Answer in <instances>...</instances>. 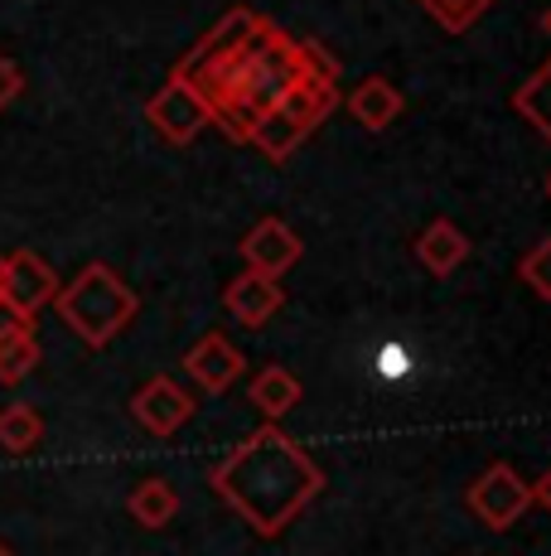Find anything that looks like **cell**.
<instances>
[{
	"label": "cell",
	"mask_w": 551,
	"mask_h": 556,
	"mask_svg": "<svg viewBox=\"0 0 551 556\" xmlns=\"http://www.w3.org/2000/svg\"><path fill=\"white\" fill-rule=\"evenodd\" d=\"M175 73L204 92L214 122L232 141H247V126L281 102V92L300 78V63L291 35H281L257 10L238 5L175 63Z\"/></svg>",
	"instance_id": "cell-1"
},
{
	"label": "cell",
	"mask_w": 551,
	"mask_h": 556,
	"mask_svg": "<svg viewBox=\"0 0 551 556\" xmlns=\"http://www.w3.org/2000/svg\"><path fill=\"white\" fill-rule=\"evenodd\" d=\"M208 484L242 522H252L257 538H281L324 489V469L291 435H281V426H261L252 441L208 469Z\"/></svg>",
	"instance_id": "cell-2"
},
{
	"label": "cell",
	"mask_w": 551,
	"mask_h": 556,
	"mask_svg": "<svg viewBox=\"0 0 551 556\" xmlns=\"http://www.w3.org/2000/svg\"><path fill=\"white\" fill-rule=\"evenodd\" d=\"M59 305V319L82 339L88 349H107L116 334L136 319V291L112 271L107 262H88L68 286H59L54 295Z\"/></svg>",
	"instance_id": "cell-3"
},
{
	"label": "cell",
	"mask_w": 551,
	"mask_h": 556,
	"mask_svg": "<svg viewBox=\"0 0 551 556\" xmlns=\"http://www.w3.org/2000/svg\"><path fill=\"white\" fill-rule=\"evenodd\" d=\"M145 116H151V126L165 136V141L189 146L208 122H214V106L204 102V92H198L194 83H184L179 73H169L165 88L145 102Z\"/></svg>",
	"instance_id": "cell-4"
},
{
	"label": "cell",
	"mask_w": 551,
	"mask_h": 556,
	"mask_svg": "<svg viewBox=\"0 0 551 556\" xmlns=\"http://www.w3.org/2000/svg\"><path fill=\"white\" fill-rule=\"evenodd\" d=\"M470 508H474V518H484V528L503 532L533 508V484L517 479L513 465H489L470 484Z\"/></svg>",
	"instance_id": "cell-5"
},
{
	"label": "cell",
	"mask_w": 551,
	"mask_h": 556,
	"mask_svg": "<svg viewBox=\"0 0 551 556\" xmlns=\"http://www.w3.org/2000/svg\"><path fill=\"white\" fill-rule=\"evenodd\" d=\"M238 252H242V262H247V271L281 281V276L305 256V242L295 238V228L285 218H261L257 228L238 242Z\"/></svg>",
	"instance_id": "cell-6"
},
{
	"label": "cell",
	"mask_w": 551,
	"mask_h": 556,
	"mask_svg": "<svg viewBox=\"0 0 551 556\" xmlns=\"http://www.w3.org/2000/svg\"><path fill=\"white\" fill-rule=\"evenodd\" d=\"M59 295V271L44 262L39 252H10L5 256V286H0V301H10L15 309H25L29 319L44 305H54Z\"/></svg>",
	"instance_id": "cell-7"
},
{
	"label": "cell",
	"mask_w": 551,
	"mask_h": 556,
	"mask_svg": "<svg viewBox=\"0 0 551 556\" xmlns=\"http://www.w3.org/2000/svg\"><path fill=\"white\" fill-rule=\"evenodd\" d=\"M131 416L145 426L151 435H175L184 431L189 421H194V397H189L184 388H179L175 378H151L141 392L131 397Z\"/></svg>",
	"instance_id": "cell-8"
},
{
	"label": "cell",
	"mask_w": 551,
	"mask_h": 556,
	"mask_svg": "<svg viewBox=\"0 0 551 556\" xmlns=\"http://www.w3.org/2000/svg\"><path fill=\"white\" fill-rule=\"evenodd\" d=\"M281 305H285L281 281H271V276H257V271L232 276L228 291H222V309H228V315L238 319L242 329H261Z\"/></svg>",
	"instance_id": "cell-9"
},
{
	"label": "cell",
	"mask_w": 551,
	"mask_h": 556,
	"mask_svg": "<svg viewBox=\"0 0 551 556\" xmlns=\"http://www.w3.org/2000/svg\"><path fill=\"white\" fill-rule=\"evenodd\" d=\"M184 368H189V378H194L204 392H228L232 382L242 378V354L232 349L228 334H218V329H214V334H204L194 349H189Z\"/></svg>",
	"instance_id": "cell-10"
},
{
	"label": "cell",
	"mask_w": 551,
	"mask_h": 556,
	"mask_svg": "<svg viewBox=\"0 0 551 556\" xmlns=\"http://www.w3.org/2000/svg\"><path fill=\"white\" fill-rule=\"evenodd\" d=\"M417 256H421V266H426L431 276H450V271H460L464 256H470V238H464L460 223L436 218L417 238Z\"/></svg>",
	"instance_id": "cell-11"
},
{
	"label": "cell",
	"mask_w": 551,
	"mask_h": 556,
	"mask_svg": "<svg viewBox=\"0 0 551 556\" xmlns=\"http://www.w3.org/2000/svg\"><path fill=\"white\" fill-rule=\"evenodd\" d=\"M276 106H281V112L291 116L305 136H310L315 126H320L324 116L338 106V88H334V83H320V78H295L291 88L281 92V102H276Z\"/></svg>",
	"instance_id": "cell-12"
},
{
	"label": "cell",
	"mask_w": 551,
	"mask_h": 556,
	"mask_svg": "<svg viewBox=\"0 0 551 556\" xmlns=\"http://www.w3.org/2000/svg\"><path fill=\"white\" fill-rule=\"evenodd\" d=\"M344 106L354 112L358 126H368V131H387V126L401 116V92L392 88L387 78H363L354 92H348Z\"/></svg>",
	"instance_id": "cell-13"
},
{
	"label": "cell",
	"mask_w": 551,
	"mask_h": 556,
	"mask_svg": "<svg viewBox=\"0 0 551 556\" xmlns=\"http://www.w3.org/2000/svg\"><path fill=\"white\" fill-rule=\"evenodd\" d=\"M247 141L257 146V151L267 155V160H276V165H281V160L295 155V146L305 141V131L281 112V106H267V112H261L257 122L247 126Z\"/></svg>",
	"instance_id": "cell-14"
},
{
	"label": "cell",
	"mask_w": 551,
	"mask_h": 556,
	"mask_svg": "<svg viewBox=\"0 0 551 556\" xmlns=\"http://www.w3.org/2000/svg\"><path fill=\"white\" fill-rule=\"evenodd\" d=\"M295 402H300V378H295L291 368H276L271 363V368L257 372V382H252V406H257L261 416L276 421V416H285Z\"/></svg>",
	"instance_id": "cell-15"
},
{
	"label": "cell",
	"mask_w": 551,
	"mask_h": 556,
	"mask_svg": "<svg viewBox=\"0 0 551 556\" xmlns=\"http://www.w3.org/2000/svg\"><path fill=\"white\" fill-rule=\"evenodd\" d=\"M126 508H131V518L141 522V528H165V522L179 513V494L169 479H145V484L131 489Z\"/></svg>",
	"instance_id": "cell-16"
},
{
	"label": "cell",
	"mask_w": 551,
	"mask_h": 556,
	"mask_svg": "<svg viewBox=\"0 0 551 556\" xmlns=\"http://www.w3.org/2000/svg\"><path fill=\"white\" fill-rule=\"evenodd\" d=\"M39 441H44V416L29 402H10L5 412H0V445H5L10 455H25V451H35Z\"/></svg>",
	"instance_id": "cell-17"
},
{
	"label": "cell",
	"mask_w": 551,
	"mask_h": 556,
	"mask_svg": "<svg viewBox=\"0 0 551 556\" xmlns=\"http://www.w3.org/2000/svg\"><path fill=\"white\" fill-rule=\"evenodd\" d=\"M35 368H39V334H35V325H25V329H15V334L0 339V382H5V388L25 382Z\"/></svg>",
	"instance_id": "cell-18"
},
{
	"label": "cell",
	"mask_w": 551,
	"mask_h": 556,
	"mask_svg": "<svg viewBox=\"0 0 551 556\" xmlns=\"http://www.w3.org/2000/svg\"><path fill=\"white\" fill-rule=\"evenodd\" d=\"M513 112H523V122H533L551 141V59L513 92Z\"/></svg>",
	"instance_id": "cell-19"
},
{
	"label": "cell",
	"mask_w": 551,
	"mask_h": 556,
	"mask_svg": "<svg viewBox=\"0 0 551 556\" xmlns=\"http://www.w3.org/2000/svg\"><path fill=\"white\" fill-rule=\"evenodd\" d=\"M489 5L494 0H421V10L436 20L445 35H464V29H470Z\"/></svg>",
	"instance_id": "cell-20"
},
{
	"label": "cell",
	"mask_w": 551,
	"mask_h": 556,
	"mask_svg": "<svg viewBox=\"0 0 551 556\" xmlns=\"http://www.w3.org/2000/svg\"><path fill=\"white\" fill-rule=\"evenodd\" d=\"M295 63H300V78H320V83L338 78V59L324 45H315V39H300V45H295Z\"/></svg>",
	"instance_id": "cell-21"
},
{
	"label": "cell",
	"mask_w": 551,
	"mask_h": 556,
	"mask_svg": "<svg viewBox=\"0 0 551 556\" xmlns=\"http://www.w3.org/2000/svg\"><path fill=\"white\" fill-rule=\"evenodd\" d=\"M517 276H523V281L533 286V291L542 295V301H551V238H547V242H537V248L523 256Z\"/></svg>",
	"instance_id": "cell-22"
},
{
	"label": "cell",
	"mask_w": 551,
	"mask_h": 556,
	"mask_svg": "<svg viewBox=\"0 0 551 556\" xmlns=\"http://www.w3.org/2000/svg\"><path fill=\"white\" fill-rule=\"evenodd\" d=\"M20 92H25V73H20L15 59H5V53H0V112H5Z\"/></svg>",
	"instance_id": "cell-23"
},
{
	"label": "cell",
	"mask_w": 551,
	"mask_h": 556,
	"mask_svg": "<svg viewBox=\"0 0 551 556\" xmlns=\"http://www.w3.org/2000/svg\"><path fill=\"white\" fill-rule=\"evenodd\" d=\"M25 325H35V319H29L25 309H15L10 301H0V339H5V334H15V329H25Z\"/></svg>",
	"instance_id": "cell-24"
},
{
	"label": "cell",
	"mask_w": 551,
	"mask_h": 556,
	"mask_svg": "<svg viewBox=\"0 0 551 556\" xmlns=\"http://www.w3.org/2000/svg\"><path fill=\"white\" fill-rule=\"evenodd\" d=\"M533 504H542V508L551 513V469H547V475L533 484Z\"/></svg>",
	"instance_id": "cell-25"
},
{
	"label": "cell",
	"mask_w": 551,
	"mask_h": 556,
	"mask_svg": "<svg viewBox=\"0 0 551 556\" xmlns=\"http://www.w3.org/2000/svg\"><path fill=\"white\" fill-rule=\"evenodd\" d=\"M0 286H5V252H0Z\"/></svg>",
	"instance_id": "cell-26"
},
{
	"label": "cell",
	"mask_w": 551,
	"mask_h": 556,
	"mask_svg": "<svg viewBox=\"0 0 551 556\" xmlns=\"http://www.w3.org/2000/svg\"><path fill=\"white\" fill-rule=\"evenodd\" d=\"M542 29H547V35H551V10H547V15H542Z\"/></svg>",
	"instance_id": "cell-27"
},
{
	"label": "cell",
	"mask_w": 551,
	"mask_h": 556,
	"mask_svg": "<svg viewBox=\"0 0 551 556\" xmlns=\"http://www.w3.org/2000/svg\"><path fill=\"white\" fill-rule=\"evenodd\" d=\"M0 556H15V552H10V547H5V542H0Z\"/></svg>",
	"instance_id": "cell-28"
},
{
	"label": "cell",
	"mask_w": 551,
	"mask_h": 556,
	"mask_svg": "<svg viewBox=\"0 0 551 556\" xmlns=\"http://www.w3.org/2000/svg\"><path fill=\"white\" fill-rule=\"evenodd\" d=\"M547 199H551V175H547Z\"/></svg>",
	"instance_id": "cell-29"
}]
</instances>
